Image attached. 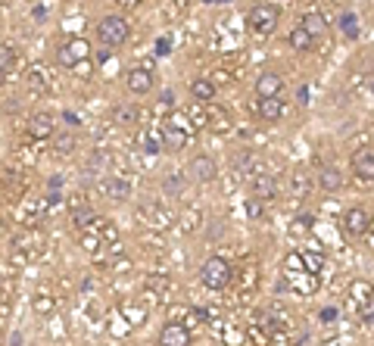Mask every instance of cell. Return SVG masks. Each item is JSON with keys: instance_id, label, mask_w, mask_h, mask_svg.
<instances>
[{"instance_id": "obj_36", "label": "cell", "mask_w": 374, "mask_h": 346, "mask_svg": "<svg viewBox=\"0 0 374 346\" xmlns=\"http://www.w3.org/2000/svg\"><path fill=\"white\" fill-rule=\"evenodd\" d=\"M222 4H231V0H222Z\"/></svg>"}, {"instance_id": "obj_15", "label": "cell", "mask_w": 374, "mask_h": 346, "mask_svg": "<svg viewBox=\"0 0 374 346\" xmlns=\"http://www.w3.org/2000/svg\"><path fill=\"white\" fill-rule=\"evenodd\" d=\"M318 184H322V191H327V194H337L343 187V172L337 166H324L318 172Z\"/></svg>"}, {"instance_id": "obj_28", "label": "cell", "mask_w": 374, "mask_h": 346, "mask_svg": "<svg viewBox=\"0 0 374 346\" xmlns=\"http://www.w3.org/2000/svg\"><path fill=\"white\" fill-rule=\"evenodd\" d=\"M246 216H249V218H259V216H262V200H259V196L246 200Z\"/></svg>"}, {"instance_id": "obj_14", "label": "cell", "mask_w": 374, "mask_h": 346, "mask_svg": "<svg viewBox=\"0 0 374 346\" xmlns=\"http://www.w3.org/2000/svg\"><path fill=\"white\" fill-rule=\"evenodd\" d=\"M353 175L358 181H374V153H353Z\"/></svg>"}, {"instance_id": "obj_7", "label": "cell", "mask_w": 374, "mask_h": 346, "mask_svg": "<svg viewBox=\"0 0 374 346\" xmlns=\"http://www.w3.org/2000/svg\"><path fill=\"white\" fill-rule=\"evenodd\" d=\"M159 346H191V331L178 321H169L159 334Z\"/></svg>"}, {"instance_id": "obj_2", "label": "cell", "mask_w": 374, "mask_h": 346, "mask_svg": "<svg viewBox=\"0 0 374 346\" xmlns=\"http://www.w3.org/2000/svg\"><path fill=\"white\" fill-rule=\"evenodd\" d=\"M97 38H100V44H103V47L119 50V47L131 38L128 19H122V16H103V19L97 22Z\"/></svg>"}, {"instance_id": "obj_33", "label": "cell", "mask_w": 374, "mask_h": 346, "mask_svg": "<svg viewBox=\"0 0 374 346\" xmlns=\"http://www.w3.org/2000/svg\"><path fill=\"white\" fill-rule=\"evenodd\" d=\"M60 153H72V147H75V138L72 135H66V138H60Z\"/></svg>"}, {"instance_id": "obj_37", "label": "cell", "mask_w": 374, "mask_h": 346, "mask_svg": "<svg viewBox=\"0 0 374 346\" xmlns=\"http://www.w3.org/2000/svg\"><path fill=\"white\" fill-rule=\"evenodd\" d=\"M371 225H374V218H371Z\"/></svg>"}, {"instance_id": "obj_17", "label": "cell", "mask_w": 374, "mask_h": 346, "mask_svg": "<svg viewBox=\"0 0 374 346\" xmlns=\"http://www.w3.org/2000/svg\"><path fill=\"white\" fill-rule=\"evenodd\" d=\"M253 194L259 196V200H275V196H278V181H275V175H256L253 178Z\"/></svg>"}, {"instance_id": "obj_24", "label": "cell", "mask_w": 374, "mask_h": 346, "mask_svg": "<svg viewBox=\"0 0 374 346\" xmlns=\"http://www.w3.org/2000/svg\"><path fill=\"white\" fill-rule=\"evenodd\" d=\"M340 31L346 38H358V19H356V13H343L340 16Z\"/></svg>"}, {"instance_id": "obj_13", "label": "cell", "mask_w": 374, "mask_h": 346, "mask_svg": "<svg viewBox=\"0 0 374 346\" xmlns=\"http://www.w3.org/2000/svg\"><path fill=\"white\" fill-rule=\"evenodd\" d=\"M187 144V131L184 128H175V125H162V147H166L169 153H178L181 147Z\"/></svg>"}, {"instance_id": "obj_32", "label": "cell", "mask_w": 374, "mask_h": 346, "mask_svg": "<svg viewBox=\"0 0 374 346\" xmlns=\"http://www.w3.org/2000/svg\"><path fill=\"white\" fill-rule=\"evenodd\" d=\"M84 222H94V212H91V209H78V212H75V225L84 228Z\"/></svg>"}, {"instance_id": "obj_12", "label": "cell", "mask_w": 374, "mask_h": 346, "mask_svg": "<svg viewBox=\"0 0 374 346\" xmlns=\"http://www.w3.org/2000/svg\"><path fill=\"white\" fill-rule=\"evenodd\" d=\"M137 119H140L137 104H119V106H113V122L119 125V128H135Z\"/></svg>"}, {"instance_id": "obj_21", "label": "cell", "mask_w": 374, "mask_h": 346, "mask_svg": "<svg viewBox=\"0 0 374 346\" xmlns=\"http://www.w3.org/2000/svg\"><path fill=\"white\" fill-rule=\"evenodd\" d=\"M349 296L356 300V306H362L374 296V287L368 284V281H353V284H349Z\"/></svg>"}, {"instance_id": "obj_4", "label": "cell", "mask_w": 374, "mask_h": 346, "mask_svg": "<svg viewBox=\"0 0 374 346\" xmlns=\"http://www.w3.org/2000/svg\"><path fill=\"white\" fill-rule=\"evenodd\" d=\"M60 62L66 69H75L78 62H84V60H91V44L84 41V38H72V41H66L60 47Z\"/></svg>"}, {"instance_id": "obj_11", "label": "cell", "mask_w": 374, "mask_h": 346, "mask_svg": "<svg viewBox=\"0 0 374 346\" xmlns=\"http://www.w3.org/2000/svg\"><path fill=\"white\" fill-rule=\"evenodd\" d=\"M28 135L35 138V140L50 138V135H53V116H50V113H35V116L28 119Z\"/></svg>"}, {"instance_id": "obj_20", "label": "cell", "mask_w": 374, "mask_h": 346, "mask_svg": "<svg viewBox=\"0 0 374 346\" xmlns=\"http://www.w3.org/2000/svg\"><path fill=\"white\" fill-rule=\"evenodd\" d=\"M191 94H193V100H200V104H212L215 84L209 82V78H193V82H191Z\"/></svg>"}, {"instance_id": "obj_6", "label": "cell", "mask_w": 374, "mask_h": 346, "mask_svg": "<svg viewBox=\"0 0 374 346\" xmlns=\"http://www.w3.org/2000/svg\"><path fill=\"white\" fill-rule=\"evenodd\" d=\"M191 178L200 181V184H212V181L218 178V166H215L212 156H206V153L193 156L191 160Z\"/></svg>"}, {"instance_id": "obj_19", "label": "cell", "mask_w": 374, "mask_h": 346, "mask_svg": "<svg viewBox=\"0 0 374 346\" xmlns=\"http://www.w3.org/2000/svg\"><path fill=\"white\" fill-rule=\"evenodd\" d=\"M300 26L306 28L309 35L315 38V41H318V38H322L324 31H327V22H324V16H322V13H315V10H309L306 16H302V19H300Z\"/></svg>"}, {"instance_id": "obj_35", "label": "cell", "mask_w": 374, "mask_h": 346, "mask_svg": "<svg viewBox=\"0 0 374 346\" xmlns=\"http://www.w3.org/2000/svg\"><path fill=\"white\" fill-rule=\"evenodd\" d=\"M203 4H222V0H203Z\"/></svg>"}, {"instance_id": "obj_27", "label": "cell", "mask_w": 374, "mask_h": 346, "mask_svg": "<svg viewBox=\"0 0 374 346\" xmlns=\"http://www.w3.org/2000/svg\"><path fill=\"white\" fill-rule=\"evenodd\" d=\"M358 316H362V321H368V325H374V296L368 303L358 306Z\"/></svg>"}, {"instance_id": "obj_18", "label": "cell", "mask_w": 374, "mask_h": 346, "mask_svg": "<svg viewBox=\"0 0 374 346\" xmlns=\"http://www.w3.org/2000/svg\"><path fill=\"white\" fill-rule=\"evenodd\" d=\"M103 194L109 196V200H115V203H125L131 196V187H128V181H122V178H106L103 181Z\"/></svg>"}, {"instance_id": "obj_9", "label": "cell", "mask_w": 374, "mask_h": 346, "mask_svg": "<svg viewBox=\"0 0 374 346\" xmlns=\"http://www.w3.org/2000/svg\"><path fill=\"white\" fill-rule=\"evenodd\" d=\"M284 91V78L278 72H262L256 78V97H280Z\"/></svg>"}, {"instance_id": "obj_8", "label": "cell", "mask_w": 374, "mask_h": 346, "mask_svg": "<svg viewBox=\"0 0 374 346\" xmlns=\"http://www.w3.org/2000/svg\"><path fill=\"white\" fill-rule=\"evenodd\" d=\"M125 88L131 94H137V97H144V94L153 91V75L147 72V69H131V72L125 75Z\"/></svg>"}, {"instance_id": "obj_29", "label": "cell", "mask_w": 374, "mask_h": 346, "mask_svg": "<svg viewBox=\"0 0 374 346\" xmlns=\"http://www.w3.org/2000/svg\"><path fill=\"white\" fill-rule=\"evenodd\" d=\"M287 269H290V272H302V269H306V262H302L300 253H293V256H287Z\"/></svg>"}, {"instance_id": "obj_5", "label": "cell", "mask_w": 374, "mask_h": 346, "mask_svg": "<svg viewBox=\"0 0 374 346\" xmlns=\"http://www.w3.org/2000/svg\"><path fill=\"white\" fill-rule=\"evenodd\" d=\"M368 228H371V216L362 206L346 209V216H343V231H346L349 238H362Z\"/></svg>"}, {"instance_id": "obj_25", "label": "cell", "mask_w": 374, "mask_h": 346, "mask_svg": "<svg viewBox=\"0 0 374 346\" xmlns=\"http://www.w3.org/2000/svg\"><path fill=\"white\" fill-rule=\"evenodd\" d=\"M302 262H306V272L318 274V272H322V265H324V256L322 253H306V256H302Z\"/></svg>"}, {"instance_id": "obj_30", "label": "cell", "mask_w": 374, "mask_h": 346, "mask_svg": "<svg viewBox=\"0 0 374 346\" xmlns=\"http://www.w3.org/2000/svg\"><path fill=\"white\" fill-rule=\"evenodd\" d=\"M169 125H175V128H191V119H187V116L184 113H175V116H171V119H169Z\"/></svg>"}, {"instance_id": "obj_22", "label": "cell", "mask_w": 374, "mask_h": 346, "mask_svg": "<svg viewBox=\"0 0 374 346\" xmlns=\"http://www.w3.org/2000/svg\"><path fill=\"white\" fill-rule=\"evenodd\" d=\"M131 328H135V325H131V321L125 318V312H122V309H119V312H113V318H109V331H113L115 337H128V334H131Z\"/></svg>"}, {"instance_id": "obj_1", "label": "cell", "mask_w": 374, "mask_h": 346, "mask_svg": "<svg viewBox=\"0 0 374 346\" xmlns=\"http://www.w3.org/2000/svg\"><path fill=\"white\" fill-rule=\"evenodd\" d=\"M231 278H234V269L228 259H222V256H209L206 262L200 265V281H203V287H209V290H225L231 284Z\"/></svg>"}, {"instance_id": "obj_3", "label": "cell", "mask_w": 374, "mask_h": 346, "mask_svg": "<svg viewBox=\"0 0 374 346\" xmlns=\"http://www.w3.org/2000/svg\"><path fill=\"white\" fill-rule=\"evenodd\" d=\"M280 22V10L275 4H256L253 10L246 13V26L249 31H256V35H271V31L278 28Z\"/></svg>"}, {"instance_id": "obj_34", "label": "cell", "mask_w": 374, "mask_h": 346, "mask_svg": "<svg viewBox=\"0 0 374 346\" xmlns=\"http://www.w3.org/2000/svg\"><path fill=\"white\" fill-rule=\"evenodd\" d=\"M368 88H371V91H374V75H371V78H368Z\"/></svg>"}, {"instance_id": "obj_16", "label": "cell", "mask_w": 374, "mask_h": 346, "mask_svg": "<svg viewBox=\"0 0 374 346\" xmlns=\"http://www.w3.org/2000/svg\"><path fill=\"white\" fill-rule=\"evenodd\" d=\"M287 44H290V50H300V53H306L312 50V44H315V38L309 35L302 26H293L290 31H287Z\"/></svg>"}, {"instance_id": "obj_31", "label": "cell", "mask_w": 374, "mask_h": 346, "mask_svg": "<svg viewBox=\"0 0 374 346\" xmlns=\"http://www.w3.org/2000/svg\"><path fill=\"white\" fill-rule=\"evenodd\" d=\"M156 53H159V57H169L171 53V38H159V41H156Z\"/></svg>"}, {"instance_id": "obj_26", "label": "cell", "mask_w": 374, "mask_h": 346, "mask_svg": "<svg viewBox=\"0 0 374 346\" xmlns=\"http://www.w3.org/2000/svg\"><path fill=\"white\" fill-rule=\"evenodd\" d=\"M122 312H125V318H128L131 325H144V318H147L144 309H131V306H122Z\"/></svg>"}, {"instance_id": "obj_23", "label": "cell", "mask_w": 374, "mask_h": 346, "mask_svg": "<svg viewBox=\"0 0 374 346\" xmlns=\"http://www.w3.org/2000/svg\"><path fill=\"white\" fill-rule=\"evenodd\" d=\"M13 66H16V53H13L10 44H4V47H0V72L10 78L13 75Z\"/></svg>"}, {"instance_id": "obj_10", "label": "cell", "mask_w": 374, "mask_h": 346, "mask_svg": "<svg viewBox=\"0 0 374 346\" xmlns=\"http://www.w3.org/2000/svg\"><path fill=\"white\" fill-rule=\"evenodd\" d=\"M256 113H259V119H265V122H278L280 116H284V100L280 97H259Z\"/></svg>"}]
</instances>
